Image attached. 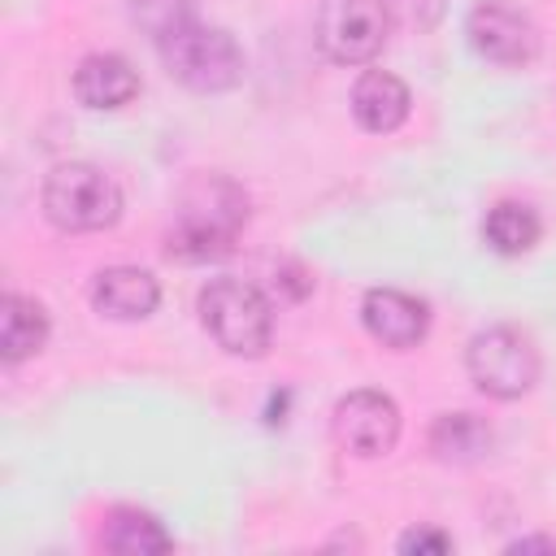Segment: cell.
<instances>
[{
    "label": "cell",
    "mask_w": 556,
    "mask_h": 556,
    "mask_svg": "<svg viewBox=\"0 0 556 556\" xmlns=\"http://www.w3.org/2000/svg\"><path fill=\"white\" fill-rule=\"evenodd\" d=\"M130 13L152 39H165L169 30L191 22V0H135Z\"/></svg>",
    "instance_id": "17"
},
{
    "label": "cell",
    "mask_w": 556,
    "mask_h": 556,
    "mask_svg": "<svg viewBox=\"0 0 556 556\" xmlns=\"http://www.w3.org/2000/svg\"><path fill=\"white\" fill-rule=\"evenodd\" d=\"M465 35L473 43L478 56L495 61V65H530L539 56V30L534 22L504 4V0H482L469 9L465 17Z\"/></svg>",
    "instance_id": "8"
},
{
    "label": "cell",
    "mask_w": 556,
    "mask_h": 556,
    "mask_svg": "<svg viewBox=\"0 0 556 556\" xmlns=\"http://www.w3.org/2000/svg\"><path fill=\"white\" fill-rule=\"evenodd\" d=\"M43 213L61 230H104L122 217V191L100 165L65 161L43 178Z\"/></svg>",
    "instance_id": "4"
},
{
    "label": "cell",
    "mask_w": 556,
    "mask_h": 556,
    "mask_svg": "<svg viewBox=\"0 0 556 556\" xmlns=\"http://www.w3.org/2000/svg\"><path fill=\"white\" fill-rule=\"evenodd\" d=\"M200 321L230 356H261L274 339V308L243 278H213L200 291Z\"/></svg>",
    "instance_id": "2"
},
{
    "label": "cell",
    "mask_w": 556,
    "mask_h": 556,
    "mask_svg": "<svg viewBox=\"0 0 556 556\" xmlns=\"http://www.w3.org/2000/svg\"><path fill=\"white\" fill-rule=\"evenodd\" d=\"M248 222V195L226 174H200L178 191L165 252L178 261H217L235 248Z\"/></svg>",
    "instance_id": "1"
},
{
    "label": "cell",
    "mask_w": 556,
    "mask_h": 556,
    "mask_svg": "<svg viewBox=\"0 0 556 556\" xmlns=\"http://www.w3.org/2000/svg\"><path fill=\"white\" fill-rule=\"evenodd\" d=\"M91 304L113 321H139L161 304V287L139 265H113L100 269L91 282Z\"/></svg>",
    "instance_id": "10"
},
{
    "label": "cell",
    "mask_w": 556,
    "mask_h": 556,
    "mask_svg": "<svg viewBox=\"0 0 556 556\" xmlns=\"http://www.w3.org/2000/svg\"><path fill=\"white\" fill-rule=\"evenodd\" d=\"M469 378L491 400H517L539 382V352L534 343L513 326H491L469 339L465 352Z\"/></svg>",
    "instance_id": "5"
},
{
    "label": "cell",
    "mask_w": 556,
    "mask_h": 556,
    "mask_svg": "<svg viewBox=\"0 0 556 556\" xmlns=\"http://www.w3.org/2000/svg\"><path fill=\"white\" fill-rule=\"evenodd\" d=\"M74 96L87 109H122L139 96V74L117 52H91L74 70Z\"/></svg>",
    "instance_id": "11"
},
{
    "label": "cell",
    "mask_w": 556,
    "mask_h": 556,
    "mask_svg": "<svg viewBox=\"0 0 556 556\" xmlns=\"http://www.w3.org/2000/svg\"><path fill=\"white\" fill-rule=\"evenodd\" d=\"M391 30L387 0H326L317 13V48L334 65H365L382 52Z\"/></svg>",
    "instance_id": "6"
},
{
    "label": "cell",
    "mask_w": 556,
    "mask_h": 556,
    "mask_svg": "<svg viewBox=\"0 0 556 556\" xmlns=\"http://www.w3.org/2000/svg\"><path fill=\"white\" fill-rule=\"evenodd\" d=\"M352 113L365 130L387 135L408 117V87L387 70H365L352 87Z\"/></svg>",
    "instance_id": "12"
},
{
    "label": "cell",
    "mask_w": 556,
    "mask_h": 556,
    "mask_svg": "<svg viewBox=\"0 0 556 556\" xmlns=\"http://www.w3.org/2000/svg\"><path fill=\"white\" fill-rule=\"evenodd\" d=\"M43 339H48V313L39 308V300L9 291L0 300V356H4V365L35 356L43 348Z\"/></svg>",
    "instance_id": "13"
},
{
    "label": "cell",
    "mask_w": 556,
    "mask_h": 556,
    "mask_svg": "<svg viewBox=\"0 0 556 556\" xmlns=\"http://www.w3.org/2000/svg\"><path fill=\"white\" fill-rule=\"evenodd\" d=\"M169 78L191 91H226L243 78V52L222 26H200L195 17L165 39H156Z\"/></svg>",
    "instance_id": "3"
},
{
    "label": "cell",
    "mask_w": 556,
    "mask_h": 556,
    "mask_svg": "<svg viewBox=\"0 0 556 556\" xmlns=\"http://www.w3.org/2000/svg\"><path fill=\"white\" fill-rule=\"evenodd\" d=\"M334 443L352 456H387L400 439V408L382 391H348L334 404Z\"/></svg>",
    "instance_id": "7"
},
{
    "label": "cell",
    "mask_w": 556,
    "mask_h": 556,
    "mask_svg": "<svg viewBox=\"0 0 556 556\" xmlns=\"http://www.w3.org/2000/svg\"><path fill=\"white\" fill-rule=\"evenodd\" d=\"M361 317H365V330L382 343V348H417L426 339V326H430V313L421 300L404 295V291H391V287H374L361 304Z\"/></svg>",
    "instance_id": "9"
},
{
    "label": "cell",
    "mask_w": 556,
    "mask_h": 556,
    "mask_svg": "<svg viewBox=\"0 0 556 556\" xmlns=\"http://www.w3.org/2000/svg\"><path fill=\"white\" fill-rule=\"evenodd\" d=\"M508 552H556V539H517L508 543Z\"/></svg>",
    "instance_id": "19"
},
{
    "label": "cell",
    "mask_w": 556,
    "mask_h": 556,
    "mask_svg": "<svg viewBox=\"0 0 556 556\" xmlns=\"http://www.w3.org/2000/svg\"><path fill=\"white\" fill-rule=\"evenodd\" d=\"M430 447L439 460H478L486 447H491V426L473 413H443L434 426H430Z\"/></svg>",
    "instance_id": "15"
},
{
    "label": "cell",
    "mask_w": 556,
    "mask_h": 556,
    "mask_svg": "<svg viewBox=\"0 0 556 556\" xmlns=\"http://www.w3.org/2000/svg\"><path fill=\"white\" fill-rule=\"evenodd\" d=\"M482 239H486L500 256H521V252H530V248L539 243V217H534L526 204L504 200V204H495V208L486 213Z\"/></svg>",
    "instance_id": "16"
},
{
    "label": "cell",
    "mask_w": 556,
    "mask_h": 556,
    "mask_svg": "<svg viewBox=\"0 0 556 556\" xmlns=\"http://www.w3.org/2000/svg\"><path fill=\"white\" fill-rule=\"evenodd\" d=\"M447 547H452V539L443 530H408L400 539V552H447Z\"/></svg>",
    "instance_id": "18"
},
{
    "label": "cell",
    "mask_w": 556,
    "mask_h": 556,
    "mask_svg": "<svg viewBox=\"0 0 556 556\" xmlns=\"http://www.w3.org/2000/svg\"><path fill=\"white\" fill-rule=\"evenodd\" d=\"M100 547L117 552V556H148V552H169L174 539H169V530L152 513H143V508H113L104 517Z\"/></svg>",
    "instance_id": "14"
}]
</instances>
